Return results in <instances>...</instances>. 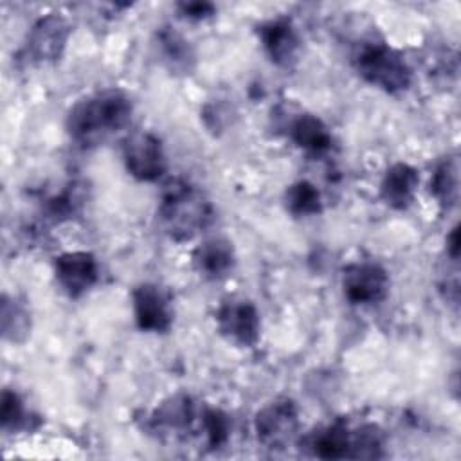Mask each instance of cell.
I'll list each match as a JSON object with an SVG mask.
<instances>
[{"instance_id": "cell-1", "label": "cell", "mask_w": 461, "mask_h": 461, "mask_svg": "<svg viewBox=\"0 0 461 461\" xmlns=\"http://www.w3.org/2000/svg\"><path fill=\"white\" fill-rule=\"evenodd\" d=\"M133 113L131 99L119 88H104L79 99L67 115V131L81 146H95L124 130Z\"/></svg>"}, {"instance_id": "cell-2", "label": "cell", "mask_w": 461, "mask_h": 461, "mask_svg": "<svg viewBox=\"0 0 461 461\" xmlns=\"http://www.w3.org/2000/svg\"><path fill=\"white\" fill-rule=\"evenodd\" d=\"M158 218L171 240L187 241L212 221V207L200 189L175 178L162 189Z\"/></svg>"}, {"instance_id": "cell-3", "label": "cell", "mask_w": 461, "mask_h": 461, "mask_svg": "<svg viewBox=\"0 0 461 461\" xmlns=\"http://www.w3.org/2000/svg\"><path fill=\"white\" fill-rule=\"evenodd\" d=\"M355 67L364 81L387 94L407 90L412 79L403 56L384 43L364 45L355 56Z\"/></svg>"}, {"instance_id": "cell-4", "label": "cell", "mask_w": 461, "mask_h": 461, "mask_svg": "<svg viewBox=\"0 0 461 461\" xmlns=\"http://www.w3.org/2000/svg\"><path fill=\"white\" fill-rule=\"evenodd\" d=\"M122 160L128 173L142 182L158 180L167 169L164 148L149 131H135L124 139Z\"/></svg>"}, {"instance_id": "cell-5", "label": "cell", "mask_w": 461, "mask_h": 461, "mask_svg": "<svg viewBox=\"0 0 461 461\" xmlns=\"http://www.w3.org/2000/svg\"><path fill=\"white\" fill-rule=\"evenodd\" d=\"M258 439L268 448L288 447L299 430V414L292 400L281 398L265 405L254 418Z\"/></svg>"}, {"instance_id": "cell-6", "label": "cell", "mask_w": 461, "mask_h": 461, "mask_svg": "<svg viewBox=\"0 0 461 461\" xmlns=\"http://www.w3.org/2000/svg\"><path fill=\"white\" fill-rule=\"evenodd\" d=\"M220 333L232 344L252 348L259 340L261 321L256 306L245 299H227L216 312Z\"/></svg>"}, {"instance_id": "cell-7", "label": "cell", "mask_w": 461, "mask_h": 461, "mask_svg": "<svg viewBox=\"0 0 461 461\" xmlns=\"http://www.w3.org/2000/svg\"><path fill=\"white\" fill-rule=\"evenodd\" d=\"M342 290L353 304H375L387 295L389 276L376 263H353L344 268Z\"/></svg>"}, {"instance_id": "cell-8", "label": "cell", "mask_w": 461, "mask_h": 461, "mask_svg": "<svg viewBox=\"0 0 461 461\" xmlns=\"http://www.w3.org/2000/svg\"><path fill=\"white\" fill-rule=\"evenodd\" d=\"M70 34V25L59 14L40 18L27 36V56L38 63H49L61 58Z\"/></svg>"}, {"instance_id": "cell-9", "label": "cell", "mask_w": 461, "mask_h": 461, "mask_svg": "<svg viewBox=\"0 0 461 461\" xmlns=\"http://www.w3.org/2000/svg\"><path fill=\"white\" fill-rule=\"evenodd\" d=\"M56 281L70 297H79L88 292L99 279L97 259L90 252H65L54 261Z\"/></svg>"}, {"instance_id": "cell-10", "label": "cell", "mask_w": 461, "mask_h": 461, "mask_svg": "<svg viewBox=\"0 0 461 461\" xmlns=\"http://www.w3.org/2000/svg\"><path fill=\"white\" fill-rule=\"evenodd\" d=\"M133 313L137 326L149 333H164L173 322L166 294L151 283H144L133 290Z\"/></svg>"}, {"instance_id": "cell-11", "label": "cell", "mask_w": 461, "mask_h": 461, "mask_svg": "<svg viewBox=\"0 0 461 461\" xmlns=\"http://www.w3.org/2000/svg\"><path fill=\"white\" fill-rule=\"evenodd\" d=\"M200 412L193 400L185 394H176L164 400L151 414V427L160 434H187L200 425Z\"/></svg>"}, {"instance_id": "cell-12", "label": "cell", "mask_w": 461, "mask_h": 461, "mask_svg": "<svg viewBox=\"0 0 461 461\" xmlns=\"http://www.w3.org/2000/svg\"><path fill=\"white\" fill-rule=\"evenodd\" d=\"M259 40L268 58L279 67H290L297 59L299 36L286 18L268 20L259 25Z\"/></svg>"}, {"instance_id": "cell-13", "label": "cell", "mask_w": 461, "mask_h": 461, "mask_svg": "<svg viewBox=\"0 0 461 461\" xmlns=\"http://www.w3.org/2000/svg\"><path fill=\"white\" fill-rule=\"evenodd\" d=\"M194 268L207 279H221L234 268V247L227 238L212 236L203 240L193 252Z\"/></svg>"}, {"instance_id": "cell-14", "label": "cell", "mask_w": 461, "mask_h": 461, "mask_svg": "<svg viewBox=\"0 0 461 461\" xmlns=\"http://www.w3.org/2000/svg\"><path fill=\"white\" fill-rule=\"evenodd\" d=\"M418 184V171L409 164L398 162L385 171L380 184V196L389 207L402 211L412 203Z\"/></svg>"}, {"instance_id": "cell-15", "label": "cell", "mask_w": 461, "mask_h": 461, "mask_svg": "<svg viewBox=\"0 0 461 461\" xmlns=\"http://www.w3.org/2000/svg\"><path fill=\"white\" fill-rule=\"evenodd\" d=\"M292 140L308 153L321 155L331 148V133L328 126L312 113H301L290 124Z\"/></svg>"}, {"instance_id": "cell-16", "label": "cell", "mask_w": 461, "mask_h": 461, "mask_svg": "<svg viewBox=\"0 0 461 461\" xmlns=\"http://www.w3.org/2000/svg\"><path fill=\"white\" fill-rule=\"evenodd\" d=\"M351 430L344 421H335L312 436L310 447L321 459H342L349 456Z\"/></svg>"}, {"instance_id": "cell-17", "label": "cell", "mask_w": 461, "mask_h": 461, "mask_svg": "<svg viewBox=\"0 0 461 461\" xmlns=\"http://www.w3.org/2000/svg\"><path fill=\"white\" fill-rule=\"evenodd\" d=\"M430 193L443 207L450 209L452 205H456L459 193V166L456 157L443 160L436 167L430 180Z\"/></svg>"}, {"instance_id": "cell-18", "label": "cell", "mask_w": 461, "mask_h": 461, "mask_svg": "<svg viewBox=\"0 0 461 461\" xmlns=\"http://www.w3.org/2000/svg\"><path fill=\"white\" fill-rule=\"evenodd\" d=\"M158 49H160L162 59L167 63L171 70L175 72L191 70L194 54L189 47V41H185L178 32L164 27L158 32Z\"/></svg>"}, {"instance_id": "cell-19", "label": "cell", "mask_w": 461, "mask_h": 461, "mask_svg": "<svg viewBox=\"0 0 461 461\" xmlns=\"http://www.w3.org/2000/svg\"><path fill=\"white\" fill-rule=\"evenodd\" d=\"M31 331L29 310L14 297L2 299V333L11 342H23Z\"/></svg>"}, {"instance_id": "cell-20", "label": "cell", "mask_w": 461, "mask_h": 461, "mask_svg": "<svg viewBox=\"0 0 461 461\" xmlns=\"http://www.w3.org/2000/svg\"><path fill=\"white\" fill-rule=\"evenodd\" d=\"M285 203L286 209L295 216H313L322 211L321 193L308 180H299L292 184L285 193Z\"/></svg>"}, {"instance_id": "cell-21", "label": "cell", "mask_w": 461, "mask_h": 461, "mask_svg": "<svg viewBox=\"0 0 461 461\" xmlns=\"http://www.w3.org/2000/svg\"><path fill=\"white\" fill-rule=\"evenodd\" d=\"M384 436L376 425H362L351 430L349 456L353 459H375L382 456Z\"/></svg>"}, {"instance_id": "cell-22", "label": "cell", "mask_w": 461, "mask_h": 461, "mask_svg": "<svg viewBox=\"0 0 461 461\" xmlns=\"http://www.w3.org/2000/svg\"><path fill=\"white\" fill-rule=\"evenodd\" d=\"M198 434L211 448L221 447L229 438V420L218 409H202Z\"/></svg>"}, {"instance_id": "cell-23", "label": "cell", "mask_w": 461, "mask_h": 461, "mask_svg": "<svg viewBox=\"0 0 461 461\" xmlns=\"http://www.w3.org/2000/svg\"><path fill=\"white\" fill-rule=\"evenodd\" d=\"M0 420H2V429L4 430H22L29 429L31 416L27 414L23 402L14 391L5 389L2 393V411H0Z\"/></svg>"}, {"instance_id": "cell-24", "label": "cell", "mask_w": 461, "mask_h": 461, "mask_svg": "<svg viewBox=\"0 0 461 461\" xmlns=\"http://www.w3.org/2000/svg\"><path fill=\"white\" fill-rule=\"evenodd\" d=\"M180 11L187 18L203 20L214 13V7L205 2H189V4H180Z\"/></svg>"}, {"instance_id": "cell-25", "label": "cell", "mask_w": 461, "mask_h": 461, "mask_svg": "<svg viewBox=\"0 0 461 461\" xmlns=\"http://www.w3.org/2000/svg\"><path fill=\"white\" fill-rule=\"evenodd\" d=\"M447 254L454 261H457V256H459V230H457V227H454L450 236L447 238Z\"/></svg>"}]
</instances>
